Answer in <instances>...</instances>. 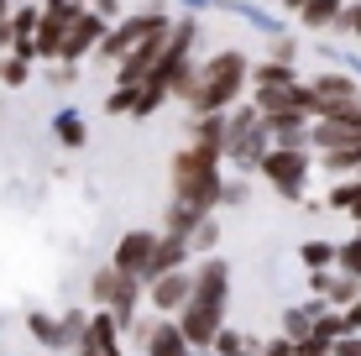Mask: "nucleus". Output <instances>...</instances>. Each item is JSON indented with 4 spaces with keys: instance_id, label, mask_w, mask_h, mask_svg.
Returning a JSON list of instances; mask_svg holds the SVG:
<instances>
[{
    "instance_id": "obj_1",
    "label": "nucleus",
    "mask_w": 361,
    "mask_h": 356,
    "mask_svg": "<svg viewBox=\"0 0 361 356\" xmlns=\"http://www.w3.org/2000/svg\"><path fill=\"white\" fill-rule=\"evenodd\" d=\"M226 309H231V262L226 257H199L194 262V293L178 314V330L194 351H209L215 336L226 330Z\"/></svg>"
},
{
    "instance_id": "obj_2",
    "label": "nucleus",
    "mask_w": 361,
    "mask_h": 356,
    "mask_svg": "<svg viewBox=\"0 0 361 356\" xmlns=\"http://www.w3.org/2000/svg\"><path fill=\"white\" fill-rule=\"evenodd\" d=\"M246 90H252V63H246L235 47L209 53L204 68H199V90L189 100V116H231V110L246 100Z\"/></svg>"
},
{
    "instance_id": "obj_3",
    "label": "nucleus",
    "mask_w": 361,
    "mask_h": 356,
    "mask_svg": "<svg viewBox=\"0 0 361 356\" xmlns=\"http://www.w3.org/2000/svg\"><path fill=\"white\" fill-rule=\"evenodd\" d=\"M168 183H173V200L178 204H189L199 215H215L220 194H226V157L183 147V152H173V163H168Z\"/></svg>"
},
{
    "instance_id": "obj_4",
    "label": "nucleus",
    "mask_w": 361,
    "mask_h": 356,
    "mask_svg": "<svg viewBox=\"0 0 361 356\" xmlns=\"http://www.w3.org/2000/svg\"><path fill=\"white\" fill-rule=\"evenodd\" d=\"M272 152V126L262 116H257V105L252 100H241L231 110V137H226V163L231 168H241V178L246 173H262V157Z\"/></svg>"
},
{
    "instance_id": "obj_5",
    "label": "nucleus",
    "mask_w": 361,
    "mask_h": 356,
    "mask_svg": "<svg viewBox=\"0 0 361 356\" xmlns=\"http://www.w3.org/2000/svg\"><path fill=\"white\" fill-rule=\"evenodd\" d=\"M168 27H173V16H168L163 6L131 11V16H121L116 27L105 32V42H99V53H94V58H99V63H121V58H126L136 42H147L152 32H168Z\"/></svg>"
},
{
    "instance_id": "obj_6",
    "label": "nucleus",
    "mask_w": 361,
    "mask_h": 356,
    "mask_svg": "<svg viewBox=\"0 0 361 356\" xmlns=\"http://www.w3.org/2000/svg\"><path fill=\"white\" fill-rule=\"evenodd\" d=\"M168 42H173V27L168 32H152L147 42H136L131 53L116 63V84H121V90H142V84L157 73V63L168 58Z\"/></svg>"
},
{
    "instance_id": "obj_7",
    "label": "nucleus",
    "mask_w": 361,
    "mask_h": 356,
    "mask_svg": "<svg viewBox=\"0 0 361 356\" xmlns=\"http://www.w3.org/2000/svg\"><path fill=\"white\" fill-rule=\"evenodd\" d=\"M262 178L283 200H304V183H309V152H288V147H272L262 157Z\"/></svg>"
},
{
    "instance_id": "obj_8",
    "label": "nucleus",
    "mask_w": 361,
    "mask_h": 356,
    "mask_svg": "<svg viewBox=\"0 0 361 356\" xmlns=\"http://www.w3.org/2000/svg\"><path fill=\"white\" fill-rule=\"evenodd\" d=\"M157 252V231H121L116 252H110V267H116L121 278H142L147 283V262H152Z\"/></svg>"
},
{
    "instance_id": "obj_9",
    "label": "nucleus",
    "mask_w": 361,
    "mask_h": 356,
    "mask_svg": "<svg viewBox=\"0 0 361 356\" xmlns=\"http://www.w3.org/2000/svg\"><path fill=\"white\" fill-rule=\"evenodd\" d=\"M189 293H194V267H178V273L147 283V304H152L157 320H178L183 304H189Z\"/></svg>"
},
{
    "instance_id": "obj_10",
    "label": "nucleus",
    "mask_w": 361,
    "mask_h": 356,
    "mask_svg": "<svg viewBox=\"0 0 361 356\" xmlns=\"http://www.w3.org/2000/svg\"><path fill=\"white\" fill-rule=\"evenodd\" d=\"M131 336L142 340V356H194V346L183 340L178 320H152V325H142V320H136Z\"/></svg>"
},
{
    "instance_id": "obj_11",
    "label": "nucleus",
    "mask_w": 361,
    "mask_h": 356,
    "mask_svg": "<svg viewBox=\"0 0 361 356\" xmlns=\"http://www.w3.org/2000/svg\"><path fill=\"white\" fill-rule=\"evenodd\" d=\"M304 84H309V94L319 100V116H330V110L361 100V84L345 79V73H314V79H304ZM319 116H314V121H319Z\"/></svg>"
},
{
    "instance_id": "obj_12",
    "label": "nucleus",
    "mask_w": 361,
    "mask_h": 356,
    "mask_svg": "<svg viewBox=\"0 0 361 356\" xmlns=\"http://www.w3.org/2000/svg\"><path fill=\"white\" fill-rule=\"evenodd\" d=\"M309 288H314V299H325L330 309H341V314L361 299V283L345 278V273H309Z\"/></svg>"
},
{
    "instance_id": "obj_13",
    "label": "nucleus",
    "mask_w": 361,
    "mask_h": 356,
    "mask_svg": "<svg viewBox=\"0 0 361 356\" xmlns=\"http://www.w3.org/2000/svg\"><path fill=\"white\" fill-rule=\"evenodd\" d=\"M226 137H231V116H194L189 121V147H199V152L226 157Z\"/></svg>"
},
{
    "instance_id": "obj_14",
    "label": "nucleus",
    "mask_w": 361,
    "mask_h": 356,
    "mask_svg": "<svg viewBox=\"0 0 361 356\" xmlns=\"http://www.w3.org/2000/svg\"><path fill=\"white\" fill-rule=\"evenodd\" d=\"M189 262H194V252L183 247V241H168V236H157V252H152V262H147V283H157V278L178 273V267H189Z\"/></svg>"
},
{
    "instance_id": "obj_15",
    "label": "nucleus",
    "mask_w": 361,
    "mask_h": 356,
    "mask_svg": "<svg viewBox=\"0 0 361 356\" xmlns=\"http://www.w3.org/2000/svg\"><path fill=\"white\" fill-rule=\"evenodd\" d=\"M90 346H94L99 356H126V330L110 320V309H94V320H90Z\"/></svg>"
},
{
    "instance_id": "obj_16",
    "label": "nucleus",
    "mask_w": 361,
    "mask_h": 356,
    "mask_svg": "<svg viewBox=\"0 0 361 356\" xmlns=\"http://www.w3.org/2000/svg\"><path fill=\"white\" fill-rule=\"evenodd\" d=\"M27 336H32L42 351H68V336H63V320H58V314L32 309V314H27Z\"/></svg>"
},
{
    "instance_id": "obj_17",
    "label": "nucleus",
    "mask_w": 361,
    "mask_h": 356,
    "mask_svg": "<svg viewBox=\"0 0 361 356\" xmlns=\"http://www.w3.org/2000/svg\"><path fill=\"white\" fill-rule=\"evenodd\" d=\"M288 84H298V68L293 63H278V58L252 63V90H288Z\"/></svg>"
},
{
    "instance_id": "obj_18",
    "label": "nucleus",
    "mask_w": 361,
    "mask_h": 356,
    "mask_svg": "<svg viewBox=\"0 0 361 356\" xmlns=\"http://www.w3.org/2000/svg\"><path fill=\"white\" fill-rule=\"evenodd\" d=\"M199 210H189V204H178L173 200L168 204V215H163V231H157V236H168V241H183V247H189V236H194V226H199Z\"/></svg>"
},
{
    "instance_id": "obj_19",
    "label": "nucleus",
    "mask_w": 361,
    "mask_h": 356,
    "mask_svg": "<svg viewBox=\"0 0 361 356\" xmlns=\"http://www.w3.org/2000/svg\"><path fill=\"white\" fill-rule=\"evenodd\" d=\"M341 16H345V6H341V0H309V6L298 11V21H304L309 32H325V27H341Z\"/></svg>"
},
{
    "instance_id": "obj_20",
    "label": "nucleus",
    "mask_w": 361,
    "mask_h": 356,
    "mask_svg": "<svg viewBox=\"0 0 361 356\" xmlns=\"http://www.w3.org/2000/svg\"><path fill=\"white\" fill-rule=\"evenodd\" d=\"M319 168L335 178H361V147H335V152H319Z\"/></svg>"
},
{
    "instance_id": "obj_21",
    "label": "nucleus",
    "mask_w": 361,
    "mask_h": 356,
    "mask_svg": "<svg viewBox=\"0 0 361 356\" xmlns=\"http://www.w3.org/2000/svg\"><path fill=\"white\" fill-rule=\"evenodd\" d=\"M53 137L73 152V147H84V142H90V126H84V116H79V110H58V116H53Z\"/></svg>"
},
{
    "instance_id": "obj_22",
    "label": "nucleus",
    "mask_w": 361,
    "mask_h": 356,
    "mask_svg": "<svg viewBox=\"0 0 361 356\" xmlns=\"http://www.w3.org/2000/svg\"><path fill=\"white\" fill-rule=\"evenodd\" d=\"M298 257H304V267L309 273H330L335 267V257H341V241H304V247H298Z\"/></svg>"
},
{
    "instance_id": "obj_23",
    "label": "nucleus",
    "mask_w": 361,
    "mask_h": 356,
    "mask_svg": "<svg viewBox=\"0 0 361 356\" xmlns=\"http://www.w3.org/2000/svg\"><path fill=\"white\" fill-rule=\"evenodd\" d=\"M116 293H121V273L116 267H99V273L90 278V299H94V309H110V304H116Z\"/></svg>"
},
{
    "instance_id": "obj_24",
    "label": "nucleus",
    "mask_w": 361,
    "mask_h": 356,
    "mask_svg": "<svg viewBox=\"0 0 361 356\" xmlns=\"http://www.w3.org/2000/svg\"><path fill=\"white\" fill-rule=\"evenodd\" d=\"M215 241H220V220H215V215H204V220L194 226V236H189L194 262H199V257H215Z\"/></svg>"
},
{
    "instance_id": "obj_25",
    "label": "nucleus",
    "mask_w": 361,
    "mask_h": 356,
    "mask_svg": "<svg viewBox=\"0 0 361 356\" xmlns=\"http://www.w3.org/2000/svg\"><path fill=\"white\" fill-rule=\"evenodd\" d=\"M58 320H63V336H68V351H73L84 336H90V320H94V314H84V309H63Z\"/></svg>"
},
{
    "instance_id": "obj_26",
    "label": "nucleus",
    "mask_w": 361,
    "mask_h": 356,
    "mask_svg": "<svg viewBox=\"0 0 361 356\" xmlns=\"http://www.w3.org/2000/svg\"><path fill=\"white\" fill-rule=\"evenodd\" d=\"M335 267H341L345 278H356V283H361V236H356V241H341V257H335Z\"/></svg>"
},
{
    "instance_id": "obj_27",
    "label": "nucleus",
    "mask_w": 361,
    "mask_h": 356,
    "mask_svg": "<svg viewBox=\"0 0 361 356\" xmlns=\"http://www.w3.org/2000/svg\"><path fill=\"white\" fill-rule=\"evenodd\" d=\"M252 204V183L246 178H226V194H220V210H241Z\"/></svg>"
},
{
    "instance_id": "obj_28",
    "label": "nucleus",
    "mask_w": 361,
    "mask_h": 356,
    "mask_svg": "<svg viewBox=\"0 0 361 356\" xmlns=\"http://www.w3.org/2000/svg\"><path fill=\"white\" fill-rule=\"evenodd\" d=\"M32 68H37V63H27V58H16V53H6V79H0V84H11V90H21V84L32 79Z\"/></svg>"
},
{
    "instance_id": "obj_29",
    "label": "nucleus",
    "mask_w": 361,
    "mask_h": 356,
    "mask_svg": "<svg viewBox=\"0 0 361 356\" xmlns=\"http://www.w3.org/2000/svg\"><path fill=\"white\" fill-rule=\"evenodd\" d=\"M131 110H136V90H121L116 84V90L105 94V116H131Z\"/></svg>"
},
{
    "instance_id": "obj_30",
    "label": "nucleus",
    "mask_w": 361,
    "mask_h": 356,
    "mask_svg": "<svg viewBox=\"0 0 361 356\" xmlns=\"http://www.w3.org/2000/svg\"><path fill=\"white\" fill-rule=\"evenodd\" d=\"M246 346V336H241V330H220V336H215V346H209V351H215V356H235V351H241Z\"/></svg>"
},
{
    "instance_id": "obj_31",
    "label": "nucleus",
    "mask_w": 361,
    "mask_h": 356,
    "mask_svg": "<svg viewBox=\"0 0 361 356\" xmlns=\"http://www.w3.org/2000/svg\"><path fill=\"white\" fill-rule=\"evenodd\" d=\"M293 356H330V346L319 336H304V340H293Z\"/></svg>"
},
{
    "instance_id": "obj_32",
    "label": "nucleus",
    "mask_w": 361,
    "mask_h": 356,
    "mask_svg": "<svg viewBox=\"0 0 361 356\" xmlns=\"http://www.w3.org/2000/svg\"><path fill=\"white\" fill-rule=\"evenodd\" d=\"M90 11H94V16H105L110 27L121 21V0H90Z\"/></svg>"
},
{
    "instance_id": "obj_33",
    "label": "nucleus",
    "mask_w": 361,
    "mask_h": 356,
    "mask_svg": "<svg viewBox=\"0 0 361 356\" xmlns=\"http://www.w3.org/2000/svg\"><path fill=\"white\" fill-rule=\"evenodd\" d=\"M73 79H79V63H53V84L58 90H68Z\"/></svg>"
},
{
    "instance_id": "obj_34",
    "label": "nucleus",
    "mask_w": 361,
    "mask_h": 356,
    "mask_svg": "<svg viewBox=\"0 0 361 356\" xmlns=\"http://www.w3.org/2000/svg\"><path fill=\"white\" fill-rule=\"evenodd\" d=\"M293 53H298L293 37H278V42H272V58H278V63H293Z\"/></svg>"
},
{
    "instance_id": "obj_35",
    "label": "nucleus",
    "mask_w": 361,
    "mask_h": 356,
    "mask_svg": "<svg viewBox=\"0 0 361 356\" xmlns=\"http://www.w3.org/2000/svg\"><path fill=\"white\" fill-rule=\"evenodd\" d=\"M330 356H361V336H345V340H335Z\"/></svg>"
},
{
    "instance_id": "obj_36",
    "label": "nucleus",
    "mask_w": 361,
    "mask_h": 356,
    "mask_svg": "<svg viewBox=\"0 0 361 356\" xmlns=\"http://www.w3.org/2000/svg\"><path fill=\"white\" fill-rule=\"evenodd\" d=\"M262 356H293V340H288V336L267 340V346H262Z\"/></svg>"
},
{
    "instance_id": "obj_37",
    "label": "nucleus",
    "mask_w": 361,
    "mask_h": 356,
    "mask_svg": "<svg viewBox=\"0 0 361 356\" xmlns=\"http://www.w3.org/2000/svg\"><path fill=\"white\" fill-rule=\"evenodd\" d=\"M341 27H345V32H351V37H361V0H356V6H351V11H345V16H341Z\"/></svg>"
},
{
    "instance_id": "obj_38",
    "label": "nucleus",
    "mask_w": 361,
    "mask_h": 356,
    "mask_svg": "<svg viewBox=\"0 0 361 356\" xmlns=\"http://www.w3.org/2000/svg\"><path fill=\"white\" fill-rule=\"evenodd\" d=\"M345 325H351V336H356V330H361V299L351 304V309H345Z\"/></svg>"
},
{
    "instance_id": "obj_39",
    "label": "nucleus",
    "mask_w": 361,
    "mask_h": 356,
    "mask_svg": "<svg viewBox=\"0 0 361 356\" xmlns=\"http://www.w3.org/2000/svg\"><path fill=\"white\" fill-rule=\"evenodd\" d=\"M304 6H309V0H283V11H293V16H298Z\"/></svg>"
},
{
    "instance_id": "obj_40",
    "label": "nucleus",
    "mask_w": 361,
    "mask_h": 356,
    "mask_svg": "<svg viewBox=\"0 0 361 356\" xmlns=\"http://www.w3.org/2000/svg\"><path fill=\"white\" fill-rule=\"evenodd\" d=\"M11 16V0H0V21H6Z\"/></svg>"
},
{
    "instance_id": "obj_41",
    "label": "nucleus",
    "mask_w": 361,
    "mask_h": 356,
    "mask_svg": "<svg viewBox=\"0 0 361 356\" xmlns=\"http://www.w3.org/2000/svg\"><path fill=\"white\" fill-rule=\"evenodd\" d=\"M0 79H6V53H0Z\"/></svg>"
},
{
    "instance_id": "obj_42",
    "label": "nucleus",
    "mask_w": 361,
    "mask_h": 356,
    "mask_svg": "<svg viewBox=\"0 0 361 356\" xmlns=\"http://www.w3.org/2000/svg\"><path fill=\"white\" fill-rule=\"evenodd\" d=\"M194 356H215V351H194Z\"/></svg>"
},
{
    "instance_id": "obj_43",
    "label": "nucleus",
    "mask_w": 361,
    "mask_h": 356,
    "mask_svg": "<svg viewBox=\"0 0 361 356\" xmlns=\"http://www.w3.org/2000/svg\"><path fill=\"white\" fill-rule=\"evenodd\" d=\"M272 6H283V0H272Z\"/></svg>"
}]
</instances>
